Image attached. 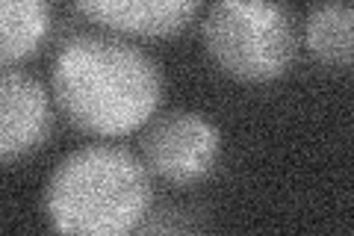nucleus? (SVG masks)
Segmentation results:
<instances>
[{
  "mask_svg": "<svg viewBox=\"0 0 354 236\" xmlns=\"http://www.w3.org/2000/svg\"><path fill=\"white\" fill-rule=\"evenodd\" d=\"M151 172L118 145H86L53 168L44 210L62 236H124L151 212Z\"/></svg>",
  "mask_w": 354,
  "mask_h": 236,
  "instance_id": "obj_2",
  "label": "nucleus"
},
{
  "mask_svg": "<svg viewBox=\"0 0 354 236\" xmlns=\"http://www.w3.org/2000/svg\"><path fill=\"white\" fill-rule=\"evenodd\" d=\"M77 12L130 36H174L198 15V0H83Z\"/></svg>",
  "mask_w": 354,
  "mask_h": 236,
  "instance_id": "obj_6",
  "label": "nucleus"
},
{
  "mask_svg": "<svg viewBox=\"0 0 354 236\" xmlns=\"http://www.w3.org/2000/svg\"><path fill=\"white\" fill-rule=\"evenodd\" d=\"M50 130L48 92L39 80L18 69L0 74V156L12 163L39 148Z\"/></svg>",
  "mask_w": 354,
  "mask_h": 236,
  "instance_id": "obj_5",
  "label": "nucleus"
},
{
  "mask_svg": "<svg viewBox=\"0 0 354 236\" xmlns=\"http://www.w3.org/2000/svg\"><path fill=\"white\" fill-rule=\"evenodd\" d=\"M304 42L310 53L328 69L354 65V6L319 3L307 12Z\"/></svg>",
  "mask_w": 354,
  "mask_h": 236,
  "instance_id": "obj_7",
  "label": "nucleus"
},
{
  "mask_svg": "<svg viewBox=\"0 0 354 236\" xmlns=\"http://www.w3.org/2000/svg\"><path fill=\"white\" fill-rule=\"evenodd\" d=\"M218 127L201 112L174 109L153 118L142 133V163L151 174L186 186L207 177L218 163Z\"/></svg>",
  "mask_w": 354,
  "mask_h": 236,
  "instance_id": "obj_4",
  "label": "nucleus"
},
{
  "mask_svg": "<svg viewBox=\"0 0 354 236\" xmlns=\"http://www.w3.org/2000/svg\"><path fill=\"white\" fill-rule=\"evenodd\" d=\"M204 48L234 80L269 83L295 60L298 36L292 12L266 0H221L213 3L201 27Z\"/></svg>",
  "mask_w": 354,
  "mask_h": 236,
  "instance_id": "obj_3",
  "label": "nucleus"
},
{
  "mask_svg": "<svg viewBox=\"0 0 354 236\" xmlns=\"http://www.w3.org/2000/svg\"><path fill=\"white\" fill-rule=\"evenodd\" d=\"M124 236H204V224L186 207H160Z\"/></svg>",
  "mask_w": 354,
  "mask_h": 236,
  "instance_id": "obj_9",
  "label": "nucleus"
},
{
  "mask_svg": "<svg viewBox=\"0 0 354 236\" xmlns=\"http://www.w3.org/2000/svg\"><path fill=\"white\" fill-rule=\"evenodd\" d=\"M48 30V3H41V0H3L0 3V62H3V69H12V62L36 53Z\"/></svg>",
  "mask_w": 354,
  "mask_h": 236,
  "instance_id": "obj_8",
  "label": "nucleus"
},
{
  "mask_svg": "<svg viewBox=\"0 0 354 236\" xmlns=\"http://www.w3.org/2000/svg\"><path fill=\"white\" fill-rule=\"evenodd\" d=\"M53 95L74 127L95 136H124L160 104L162 80L151 56L133 42L80 33L53 60Z\"/></svg>",
  "mask_w": 354,
  "mask_h": 236,
  "instance_id": "obj_1",
  "label": "nucleus"
}]
</instances>
